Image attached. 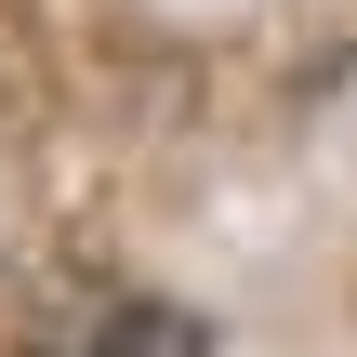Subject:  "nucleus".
<instances>
[{"label":"nucleus","instance_id":"1","mask_svg":"<svg viewBox=\"0 0 357 357\" xmlns=\"http://www.w3.org/2000/svg\"><path fill=\"white\" fill-rule=\"evenodd\" d=\"M26 357H199V318L146 305L132 278H79V318H26Z\"/></svg>","mask_w":357,"mask_h":357}]
</instances>
